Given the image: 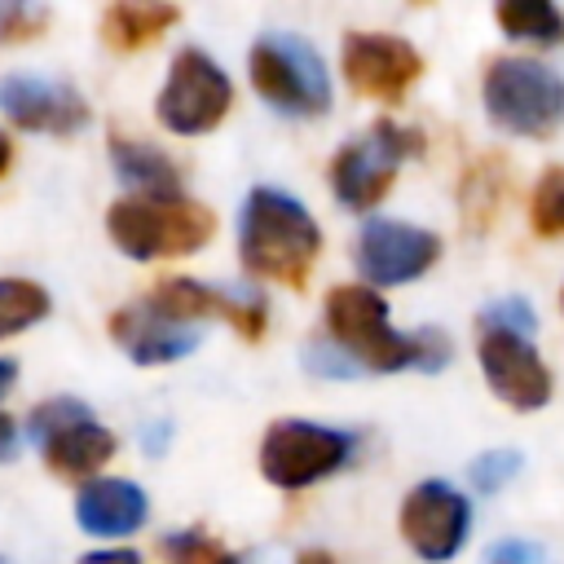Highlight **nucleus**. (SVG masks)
Here are the masks:
<instances>
[{"label": "nucleus", "mask_w": 564, "mask_h": 564, "mask_svg": "<svg viewBox=\"0 0 564 564\" xmlns=\"http://www.w3.org/2000/svg\"><path fill=\"white\" fill-rule=\"evenodd\" d=\"M326 330H330L335 348L357 370H405V366L436 370L449 357L441 335H401V330H392L388 326V304L361 282L335 286L326 295Z\"/></svg>", "instance_id": "f257e3e1"}, {"label": "nucleus", "mask_w": 564, "mask_h": 564, "mask_svg": "<svg viewBox=\"0 0 564 564\" xmlns=\"http://www.w3.org/2000/svg\"><path fill=\"white\" fill-rule=\"evenodd\" d=\"M317 247H322V234L291 194L251 189V198L242 203V220H238V251H242L247 273L304 286L317 260Z\"/></svg>", "instance_id": "f03ea898"}, {"label": "nucleus", "mask_w": 564, "mask_h": 564, "mask_svg": "<svg viewBox=\"0 0 564 564\" xmlns=\"http://www.w3.org/2000/svg\"><path fill=\"white\" fill-rule=\"evenodd\" d=\"M110 238L119 242V251H128L132 260H159V256H185L198 251L212 234L216 220L207 207L185 203V198H119L106 216Z\"/></svg>", "instance_id": "7ed1b4c3"}, {"label": "nucleus", "mask_w": 564, "mask_h": 564, "mask_svg": "<svg viewBox=\"0 0 564 564\" xmlns=\"http://www.w3.org/2000/svg\"><path fill=\"white\" fill-rule=\"evenodd\" d=\"M485 110L516 137H551L564 123V79L533 57H502L485 75Z\"/></svg>", "instance_id": "20e7f679"}, {"label": "nucleus", "mask_w": 564, "mask_h": 564, "mask_svg": "<svg viewBox=\"0 0 564 564\" xmlns=\"http://www.w3.org/2000/svg\"><path fill=\"white\" fill-rule=\"evenodd\" d=\"M251 84L264 101L291 115H322L330 101L326 62L300 35H264L251 48Z\"/></svg>", "instance_id": "39448f33"}, {"label": "nucleus", "mask_w": 564, "mask_h": 564, "mask_svg": "<svg viewBox=\"0 0 564 564\" xmlns=\"http://www.w3.org/2000/svg\"><path fill=\"white\" fill-rule=\"evenodd\" d=\"M229 106H234L229 75L203 48H181L172 57L167 84L159 93V119L172 132L194 137V132H212L229 115Z\"/></svg>", "instance_id": "423d86ee"}, {"label": "nucleus", "mask_w": 564, "mask_h": 564, "mask_svg": "<svg viewBox=\"0 0 564 564\" xmlns=\"http://www.w3.org/2000/svg\"><path fill=\"white\" fill-rule=\"evenodd\" d=\"M348 449H352V436H344L335 427L282 419L269 427V436L260 445V471L278 489H304V485L330 476L335 467H344Z\"/></svg>", "instance_id": "0eeeda50"}, {"label": "nucleus", "mask_w": 564, "mask_h": 564, "mask_svg": "<svg viewBox=\"0 0 564 564\" xmlns=\"http://www.w3.org/2000/svg\"><path fill=\"white\" fill-rule=\"evenodd\" d=\"M405 154H419V132L397 128V123H375L370 137L352 141L348 150H339V159L330 163V189L344 207H375L383 198V189L392 185V172Z\"/></svg>", "instance_id": "6e6552de"}, {"label": "nucleus", "mask_w": 564, "mask_h": 564, "mask_svg": "<svg viewBox=\"0 0 564 564\" xmlns=\"http://www.w3.org/2000/svg\"><path fill=\"white\" fill-rule=\"evenodd\" d=\"M441 256V238L401 225V220H366L357 234V269L370 286H397L419 273H427Z\"/></svg>", "instance_id": "1a4fd4ad"}, {"label": "nucleus", "mask_w": 564, "mask_h": 564, "mask_svg": "<svg viewBox=\"0 0 564 564\" xmlns=\"http://www.w3.org/2000/svg\"><path fill=\"white\" fill-rule=\"evenodd\" d=\"M401 538L432 564L449 560L467 538V498L454 485L423 480L401 502Z\"/></svg>", "instance_id": "9d476101"}, {"label": "nucleus", "mask_w": 564, "mask_h": 564, "mask_svg": "<svg viewBox=\"0 0 564 564\" xmlns=\"http://www.w3.org/2000/svg\"><path fill=\"white\" fill-rule=\"evenodd\" d=\"M480 366H485L489 388L507 405L538 410V405L551 401V370L533 352L529 335H516V330H502V326H485V335H480Z\"/></svg>", "instance_id": "9b49d317"}, {"label": "nucleus", "mask_w": 564, "mask_h": 564, "mask_svg": "<svg viewBox=\"0 0 564 564\" xmlns=\"http://www.w3.org/2000/svg\"><path fill=\"white\" fill-rule=\"evenodd\" d=\"M423 70V57L397 40V35H348L344 40V79L361 93V97H383L397 101Z\"/></svg>", "instance_id": "f8f14e48"}, {"label": "nucleus", "mask_w": 564, "mask_h": 564, "mask_svg": "<svg viewBox=\"0 0 564 564\" xmlns=\"http://www.w3.org/2000/svg\"><path fill=\"white\" fill-rule=\"evenodd\" d=\"M0 110L31 132H79L88 123V106L75 88L44 79V75H4L0 79Z\"/></svg>", "instance_id": "ddd939ff"}, {"label": "nucleus", "mask_w": 564, "mask_h": 564, "mask_svg": "<svg viewBox=\"0 0 564 564\" xmlns=\"http://www.w3.org/2000/svg\"><path fill=\"white\" fill-rule=\"evenodd\" d=\"M145 308L163 322H194V317H207V313H220L229 317L247 339H256L264 330V304L251 300V295H229V291H212L203 282H189V278H163L150 295H145Z\"/></svg>", "instance_id": "4468645a"}, {"label": "nucleus", "mask_w": 564, "mask_h": 564, "mask_svg": "<svg viewBox=\"0 0 564 564\" xmlns=\"http://www.w3.org/2000/svg\"><path fill=\"white\" fill-rule=\"evenodd\" d=\"M110 335L123 344V352L141 366H159V361H176L185 352H194L198 330L194 326H176L154 317L150 308H119L110 317Z\"/></svg>", "instance_id": "2eb2a0df"}, {"label": "nucleus", "mask_w": 564, "mask_h": 564, "mask_svg": "<svg viewBox=\"0 0 564 564\" xmlns=\"http://www.w3.org/2000/svg\"><path fill=\"white\" fill-rule=\"evenodd\" d=\"M75 516L97 538H119L141 529L145 520V494L132 480H88L75 498Z\"/></svg>", "instance_id": "dca6fc26"}, {"label": "nucleus", "mask_w": 564, "mask_h": 564, "mask_svg": "<svg viewBox=\"0 0 564 564\" xmlns=\"http://www.w3.org/2000/svg\"><path fill=\"white\" fill-rule=\"evenodd\" d=\"M110 159H115V172L141 189V198H181L176 163L159 154L154 145L132 141V137H110Z\"/></svg>", "instance_id": "f3484780"}, {"label": "nucleus", "mask_w": 564, "mask_h": 564, "mask_svg": "<svg viewBox=\"0 0 564 564\" xmlns=\"http://www.w3.org/2000/svg\"><path fill=\"white\" fill-rule=\"evenodd\" d=\"M110 454H115V436L106 427H97V423H75L66 432H57L53 441H44V463L57 476H88Z\"/></svg>", "instance_id": "a211bd4d"}, {"label": "nucleus", "mask_w": 564, "mask_h": 564, "mask_svg": "<svg viewBox=\"0 0 564 564\" xmlns=\"http://www.w3.org/2000/svg\"><path fill=\"white\" fill-rule=\"evenodd\" d=\"M176 22L172 4H110L101 18V35L110 48H141Z\"/></svg>", "instance_id": "6ab92c4d"}, {"label": "nucleus", "mask_w": 564, "mask_h": 564, "mask_svg": "<svg viewBox=\"0 0 564 564\" xmlns=\"http://www.w3.org/2000/svg\"><path fill=\"white\" fill-rule=\"evenodd\" d=\"M498 26L516 40H538V44H560L564 40V18L546 0H502L498 4Z\"/></svg>", "instance_id": "aec40b11"}, {"label": "nucleus", "mask_w": 564, "mask_h": 564, "mask_svg": "<svg viewBox=\"0 0 564 564\" xmlns=\"http://www.w3.org/2000/svg\"><path fill=\"white\" fill-rule=\"evenodd\" d=\"M48 313V295L40 282L26 278H0V339L35 326Z\"/></svg>", "instance_id": "412c9836"}, {"label": "nucleus", "mask_w": 564, "mask_h": 564, "mask_svg": "<svg viewBox=\"0 0 564 564\" xmlns=\"http://www.w3.org/2000/svg\"><path fill=\"white\" fill-rule=\"evenodd\" d=\"M75 423H93L88 405H84V401H70V397H57V401H44V405L31 410L26 432L44 445V441H53L57 432H66V427H75Z\"/></svg>", "instance_id": "4be33fe9"}, {"label": "nucleus", "mask_w": 564, "mask_h": 564, "mask_svg": "<svg viewBox=\"0 0 564 564\" xmlns=\"http://www.w3.org/2000/svg\"><path fill=\"white\" fill-rule=\"evenodd\" d=\"M159 551L167 564H238L220 542H212L203 533H167L159 542Z\"/></svg>", "instance_id": "5701e85b"}, {"label": "nucleus", "mask_w": 564, "mask_h": 564, "mask_svg": "<svg viewBox=\"0 0 564 564\" xmlns=\"http://www.w3.org/2000/svg\"><path fill=\"white\" fill-rule=\"evenodd\" d=\"M533 229L546 238L564 234V172L560 167H551L533 194Z\"/></svg>", "instance_id": "b1692460"}, {"label": "nucleus", "mask_w": 564, "mask_h": 564, "mask_svg": "<svg viewBox=\"0 0 564 564\" xmlns=\"http://www.w3.org/2000/svg\"><path fill=\"white\" fill-rule=\"evenodd\" d=\"M516 471H520V454H516V449H498V454L476 458L471 480H476V489H480V494H494V489H502Z\"/></svg>", "instance_id": "393cba45"}, {"label": "nucleus", "mask_w": 564, "mask_h": 564, "mask_svg": "<svg viewBox=\"0 0 564 564\" xmlns=\"http://www.w3.org/2000/svg\"><path fill=\"white\" fill-rule=\"evenodd\" d=\"M485 564H551V555H546L538 542L507 538V542H494V546L485 551Z\"/></svg>", "instance_id": "a878e982"}, {"label": "nucleus", "mask_w": 564, "mask_h": 564, "mask_svg": "<svg viewBox=\"0 0 564 564\" xmlns=\"http://www.w3.org/2000/svg\"><path fill=\"white\" fill-rule=\"evenodd\" d=\"M485 326H502V330L529 335V330H533V308H529L524 300H502V304L485 308Z\"/></svg>", "instance_id": "bb28decb"}, {"label": "nucleus", "mask_w": 564, "mask_h": 564, "mask_svg": "<svg viewBox=\"0 0 564 564\" xmlns=\"http://www.w3.org/2000/svg\"><path fill=\"white\" fill-rule=\"evenodd\" d=\"M79 564H141V555L137 551H93Z\"/></svg>", "instance_id": "cd10ccee"}, {"label": "nucleus", "mask_w": 564, "mask_h": 564, "mask_svg": "<svg viewBox=\"0 0 564 564\" xmlns=\"http://www.w3.org/2000/svg\"><path fill=\"white\" fill-rule=\"evenodd\" d=\"M13 379H18V370H13V361H0V397L13 388Z\"/></svg>", "instance_id": "c85d7f7f"}, {"label": "nucleus", "mask_w": 564, "mask_h": 564, "mask_svg": "<svg viewBox=\"0 0 564 564\" xmlns=\"http://www.w3.org/2000/svg\"><path fill=\"white\" fill-rule=\"evenodd\" d=\"M295 564H335V555H326V551H304Z\"/></svg>", "instance_id": "c756f323"}, {"label": "nucleus", "mask_w": 564, "mask_h": 564, "mask_svg": "<svg viewBox=\"0 0 564 564\" xmlns=\"http://www.w3.org/2000/svg\"><path fill=\"white\" fill-rule=\"evenodd\" d=\"M9 159H13V145H9V137L0 132V176H4V167H9Z\"/></svg>", "instance_id": "7c9ffc66"}, {"label": "nucleus", "mask_w": 564, "mask_h": 564, "mask_svg": "<svg viewBox=\"0 0 564 564\" xmlns=\"http://www.w3.org/2000/svg\"><path fill=\"white\" fill-rule=\"evenodd\" d=\"M560 304H564V295H560Z\"/></svg>", "instance_id": "2f4dec72"}, {"label": "nucleus", "mask_w": 564, "mask_h": 564, "mask_svg": "<svg viewBox=\"0 0 564 564\" xmlns=\"http://www.w3.org/2000/svg\"><path fill=\"white\" fill-rule=\"evenodd\" d=\"M0 564H4V560H0Z\"/></svg>", "instance_id": "473e14b6"}]
</instances>
